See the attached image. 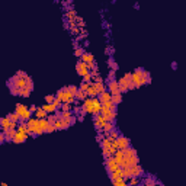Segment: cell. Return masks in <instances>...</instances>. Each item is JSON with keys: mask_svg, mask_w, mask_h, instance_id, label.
I'll use <instances>...</instances> for the list:
<instances>
[{"mask_svg": "<svg viewBox=\"0 0 186 186\" xmlns=\"http://www.w3.org/2000/svg\"><path fill=\"white\" fill-rule=\"evenodd\" d=\"M10 81H12V87H16V89H22V87H26L29 90L33 89L32 79L24 71H19L16 76H13Z\"/></svg>", "mask_w": 186, "mask_h": 186, "instance_id": "1", "label": "cell"}, {"mask_svg": "<svg viewBox=\"0 0 186 186\" xmlns=\"http://www.w3.org/2000/svg\"><path fill=\"white\" fill-rule=\"evenodd\" d=\"M83 111L87 113H92V115H97V113H100V109H102V103H100V100L96 97H86L84 100H83Z\"/></svg>", "mask_w": 186, "mask_h": 186, "instance_id": "2", "label": "cell"}, {"mask_svg": "<svg viewBox=\"0 0 186 186\" xmlns=\"http://www.w3.org/2000/svg\"><path fill=\"white\" fill-rule=\"evenodd\" d=\"M131 79H132V83H134L135 87H141V86H144V84H147V83L151 81L148 71H146V70H140V68L131 73Z\"/></svg>", "mask_w": 186, "mask_h": 186, "instance_id": "3", "label": "cell"}, {"mask_svg": "<svg viewBox=\"0 0 186 186\" xmlns=\"http://www.w3.org/2000/svg\"><path fill=\"white\" fill-rule=\"evenodd\" d=\"M100 144H102V150H103V156L106 159L113 156V153L118 150V146H116V140H112L111 137L105 135L103 138H100Z\"/></svg>", "mask_w": 186, "mask_h": 186, "instance_id": "4", "label": "cell"}, {"mask_svg": "<svg viewBox=\"0 0 186 186\" xmlns=\"http://www.w3.org/2000/svg\"><path fill=\"white\" fill-rule=\"evenodd\" d=\"M122 153H124V162H122L121 167H128V166H132V164H137L140 160H138V156H137V151L134 150V148H131V147H127V148H124L122 150Z\"/></svg>", "mask_w": 186, "mask_h": 186, "instance_id": "5", "label": "cell"}, {"mask_svg": "<svg viewBox=\"0 0 186 186\" xmlns=\"http://www.w3.org/2000/svg\"><path fill=\"white\" fill-rule=\"evenodd\" d=\"M122 173H124V178L125 179L140 178V176L144 175V170H143V167L137 163V164H132V166H128V167H124V169H122Z\"/></svg>", "mask_w": 186, "mask_h": 186, "instance_id": "6", "label": "cell"}, {"mask_svg": "<svg viewBox=\"0 0 186 186\" xmlns=\"http://www.w3.org/2000/svg\"><path fill=\"white\" fill-rule=\"evenodd\" d=\"M118 86H119V92L121 93H125L131 89H135L134 83H132V79H131V73H125L121 79L118 80Z\"/></svg>", "mask_w": 186, "mask_h": 186, "instance_id": "7", "label": "cell"}, {"mask_svg": "<svg viewBox=\"0 0 186 186\" xmlns=\"http://www.w3.org/2000/svg\"><path fill=\"white\" fill-rule=\"evenodd\" d=\"M57 99L61 102V103H71L73 105L74 100H76V97H74L73 93H70L67 87H63V89H60L57 92Z\"/></svg>", "mask_w": 186, "mask_h": 186, "instance_id": "8", "label": "cell"}, {"mask_svg": "<svg viewBox=\"0 0 186 186\" xmlns=\"http://www.w3.org/2000/svg\"><path fill=\"white\" fill-rule=\"evenodd\" d=\"M15 112L20 116V119L22 121H28L31 116H32V112H31V109L28 108L26 105H22V103H17L16 105V109H15Z\"/></svg>", "mask_w": 186, "mask_h": 186, "instance_id": "9", "label": "cell"}, {"mask_svg": "<svg viewBox=\"0 0 186 186\" xmlns=\"http://www.w3.org/2000/svg\"><path fill=\"white\" fill-rule=\"evenodd\" d=\"M47 125H48V119H47V118L36 119V122H35V128H33V135H41V134H44Z\"/></svg>", "mask_w": 186, "mask_h": 186, "instance_id": "10", "label": "cell"}, {"mask_svg": "<svg viewBox=\"0 0 186 186\" xmlns=\"http://www.w3.org/2000/svg\"><path fill=\"white\" fill-rule=\"evenodd\" d=\"M29 137V132L28 131H20V130H16L15 132V135L12 138V143H15V144H20V143H25L26 140Z\"/></svg>", "mask_w": 186, "mask_h": 186, "instance_id": "11", "label": "cell"}, {"mask_svg": "<svg viewBox=\"0 0 186 186\" xmlns=\"http://www.w3.org/2000/svg\"><path fill=\"white\" fill-rule=\"evenodd\" d=\"M58 118H61L63 121L65 122V125L67 127H70V125H73L74 122H76V118H74V115L71 111H61L60 113V116Z\"/></svg>", "mask_w": 186, "mask_h": 186, "instance_id": "12", "label": "cell"}, {"mask_svg": "<svg viewBox=\"0 0 186 186\" xmlns=\"http://www.w3.org/2000/svg\"><path fill=\"white\" fill-rule=\"evenodd\" d=\"M76 70H77V74L79 76H86L87 73H90V68H89V65L86 64V63H83V61H77V64H76Z\"/></svg>", "mask_w": 186, "mask_h": 186, "instance_id": "13", "label": "cell"}, {"mask_svg": "<svg viewBox=\"0 0 186 186\" xmlns=\"http://www.w3.org/2000/svg\"><path fill=\"white\" fill-rule=\"evenodd\" d=\"M106 169H108V172H109V173H112V172H115L116 169H119V163L115 160V157H113V156L108 157V160H106Z\"/></svg>", "mask_w": 186, "mask_h": 186, "instance_id": "14", "label": "cell"}, {"mask_svg": "<svg viewBox=\"0 0 186 186\" xmlns=\"http://www.w3.org/2000/svg\"><path fill=\"white\" fill-rule=\"evenodd\" d=\"M100 113L103 115V118H105L106 121L113 122V119L116 118V111H112V109H105V108H102V109H100Z\"/></svg>", "mask_w": 186, "mask_h": 186, "instance_id": "15", "label": "cell"}, {"mask_svg": "<svg viewBox=\"0 0 186 186\" xmlns=\"http://www.w3.org/2000/svg\"><path fill=\"white\" fill-rule=\"evenodd\" d=\"M116 146H118V150H124V148L130 147V140L124 135H119L116 138Z\"/></svg>", "mask_w": 186, "mask_h": 186, "instance_id": "16", "label": "cell"}, {"mask_svg": "<svg viewBox=\"0 0 186 186\" xmlns=\"http://www.w3.org/2000/svg\"><path fill=\"white\" fill-rule=\"evenodd\" d=\"M106 119L103 118V115L102 113H97V115H95V121H93V124H95V127H96L97 130H102V127L105 125Z\"/></svg>", "mask_w": 186, "mask_h": 186, "instance_id": "17", "label": "cell"}, {"mask_svg": "<svg viewBox=\"0 0 186 186\" xmlns=\"http://www.w3.org/2000/svg\"><path fill=\"white\" fill-rule=\"evenodd\" d=\"M97 96H99L97 99L100 100V103H105V102H109V100H111V97H112V93H111L109 90H103V92H102V93H99Z\"/></svg>", "mask_w": 186, "mask_h": 186, "instance_id": "18", "label": "cell"}, {"mask_svg": "<svg viewBox=\"0 0 186 186\" xmlns=\"http://www.w3.org/2000/svg\"><path fill=\"white\" fill-rule=\"evenodd\" d=\"M86 93H87V96L89 97H96L97 95H99V93H97L96 86H95L93 81H90L89 83V87H87V90H86Z\"/></svg>", "mask_w": 186, "mask_h": 186, "instance_id": "19", "label": "cell"}, {"mask_svg": "<svg viewBox=\"0 0 186 186\" xmlns=\"http://www.w3.org/2000/svg\"><path fill=\"white\" fill-rule=\"evenodd\" d=\"M10 125H12V121H10L9 116H3V118L0 119V128H2V131L10 128Z\"/></svg>", "mask_w": 186, "mask_h": 186, "instance_id": "20", "label": "cell"}, {"mask_svg": "<svg viewBox=\"0 0 186 186\" xmlns=\"http://www.w3.org/2000/svg\"><path fill=\"white\" fill-rule=\"evenodd\" d=\"M108 90L111 92V93H116V92H119V86H118V80H111L108 83Z\"/></svg>", "mask_w": 186, "mask_h": 186, "instance_id": "21", "label": "cell"}, {"mask_svg": "<svg viewBox=\"0 0 186 186\" xmlns=\"http://www.w3.org/2000/svg\"><path fill=\"white\" fill-rule=\"evenodd\" d=\"M33 113H35V118H36V119H41V118H47V116H48V113L44 111V108H42V106H41V108H36V109L33 111Z\"/></svg>", "mask_w": 186, "mask_h": 186, "instance_id": "22", "label": "cell"}, {"mask_svg": "<svg viewBox=\"0 0 186 186\" xmlns=\"http://www.w3.org/2000/svg\"><path fill=\"white\" fill-rule=\"evenodd\" d=\"M81 61H83V63H86V64L95 63V57H93V54H89V52H83V55H81Z\"/></svg>", "mask_w": 186, "mask_h": 186, "instance_id": "23", "label": "cell"}, {"mask_svg": "<svg viewBox=\"0 0 186 186\" xmlns=\"http://www.w3.org/2000/svg\"><path fill=\"white\" fill-rule=\"evenodd\" d=\"M111 102L115 103V105H119L122 102V93L121 92H116V93H113L112 97H111Z\"/></svg>", "mask_w": 186, "mask_h": 186, "instance_id": "24", "label": "cell"}, {"mask_svg": "<svg viewBox=\"0 0 186 186\" xmlns=\"http://www.w3.org/2000/svg\"><path fill=\"white\" fill-rule=\"evenodd\" d=\"M54 125H55V128H57V131L58 130H67L68 127L65 125V122L61 119V118H57L55 119V122H54Z\"/></svg>", "mask_w": 186, "mask_h": 186, "instance_id": "25", "label": "cell"}, {"mask_svg": "<svg viewBox=\"0 0 186 186\" xmlns=\"http://www.w3.org/2000/svg\"><path fill=\"white\" fill-rule=\"evenodd\" d=\"M42 108L47 113H54L57 111V106L54 103H45V105H42Z\"/></svg>", "mask_w": 186, "mask_h": 186, "instance_id": "26", "label": "cell"}, {"mask_svg": "<svg viewBox=\"0 0 186 186\" xmlns=\"http://www.w3.org/2000/svg\"><path fill=\"white\" fill-rule=\"evenodd\" d=\"M3 132H5L6 141H12V138H13V135H15L16 130H13V128H8V130H5V131H3Z\"/></svg>", "mask_w": 186, "mask_h": 186, "instance_id": "27", "label": "cell"}, {"mask_svg": "<svg viewBox=\"0 0 186 186\" xmlns=\"http://www.w3.org/2000/svg\"><path fill=\"white\" fill-rule=\"evenodd\" d=\"M112 183L115 186H127V183H128V182H127V179H125V178H118V179H113Z\"/></svg>", "mask_w": 186, "mask_h": 186, "instance_id": "28", "label": "cell"}, {"mask_svg": "<svg viewBox=\"0 0 186 186\" xmlns=\"http://www.w3.org/2000/svg\"><path fill=\"white\" fill-rule=\"evenodd\" d=\"M118 178H124V173H122V169L119 167V169H116L115 172H112L111 173V180H113V179H118Z\"/></svg>", "mask_w": 186, "mask_h": 186, "instance_id": "29", "label": "cell"}, {"mask_svg": "<svg viewBox=\"0 0 186 186\" xmlns=\"http://www.w3.org/2000/svg\"><path fill=\"white\" fill-rule=\"evenodd\" d=\"M93 83H95V86H96L97 93H102L103 90H106V86H105V83H103V80H100V81H93Z\"/></svg>", "mask_w": 186, "mask_h": 186, "instance_id": "30", "label": "cell"}, {"mask_svg": "<svg viewBox=\"0 0 186 186\" xmlns=\"http://www.w3.org/2000/svg\"><path fill=\"white\" fill-rule=\"evenodd\" d=\"M74 97H76V99H77V100H84V99H86V97H87V93H86V92H83V90H77V92H76V95H74Z\"/></svg>", "mask_w": 186, "mask_h": 186, "instance_id": "31", "label": "cell"}, {"mask_svg": "<svg viewBox=\"0 0 186 186\" xmlns=\"http://www.w3.org/2000/svg\"><path fill=\"white\" fill-rule=\"evenodd\" d=\"M113 128H115V127H113L112 122H111V121H106V122H105V125L102 127V131H103L105 134H108V132H109V131H112Z\"/></svg>", "mask_w": 186, "mask_h": 186, "instance_id": "32", "label": "cell"}, {"mask_svg": "<svg viewBox=\"0 0 186 186\" xmlns=\"http://www.w3.org/2000/svg\"><path fill=\"white\" fill-rule=\"evenodd\" d=\"M31 92H32V90L26 89V87H22V89H19V96L29 97V96H31Z\"/></svg>", "mask_w": 186, "mask_h": 186, "instance_id": "33", "label": "cell"}, {"mask_svg": "<svg viewBox=\"0 0 186 186\" xmlns=\"http://www.w3.org/2000/svg\"><path fill=\"white\" fill-rule=\"evenodd\" d=\"M102 108H105V109H112V111H116V105L112 103L111 100L109 102H105V103H102Z\"/></svg>", "mask_w": 186, "mask_h": 186, "instance_id": "34", "label": "cell"}, {"mask_svg": "<svg viewBox=\"0 0 186 186\" xmlns=\"http://www.w3.org/2000/svg\"><path fill=\"white\" fill-rule=\"evenodd\" d=\"M65 16H67V19H68L70 22H74V19H76V12H74V9H70Z\"/></svg>", "mask_w": 186, "mask_h": 186, "instance_id": "35", "label": "cell"}, {"mask_svg": "<svg viewBox=\"0 0 186 186\" xmlns=\"http://www.w3.org/2000/svg\"><path fill=\"white\" fill-rule=\"evenodd\" d=\"M106 135H108V137H111L112 140H116V138L119 137V132H118V131H116L115 128H113V130H112V131H109V132H108Z\"/></svg>", "mask_w": 186, "mask_h": 186, "instance_id": "36", "label": "cell"}, {"mask_svg": "<svg viewBox=\"0 0 186 186\" xmlns=\"http://www.w3.org/2000/svg\"><path fill=\"white\" fill-rule=\"evenodd\" d=\"M8 116H9V118H10V121H13V122H19V121H20V116H19V115H17L16 112L9 113Z\"/></svg>", "mask_w": 186, "mask_h": 186, "instance_id": "37", "label": "cell"}, {"mask_svg": "<svg viewBox=\"0 0 186 186\" xmlns=\"http://www.w3.org/2000/svg\"><path fill=\"white\" fill-rule=\"evenodd\" d=\"M54 131H57V128H55V125L54 124H51V122H48V125H47V128H45V132H54Z\"/></svg>", "mask_w": 186, "mask_h": 186, "instance_id": "38", "label": "cell"}, {"mask_svg": "<svg viewBox=\"0 0 186 186\" xmlns=\"http://www.w3.org/2000/svg\"><path fill=\"white\" fill-rule=\"evenodd\" d=\"M67 89H68V92H70V93L76 95V92L79 90V87H77V86H74V84H70V86H67Z\"/></svg>", "mask_w": 186, "mask_h": 186, "instance_id": "39", "label": "cell"}, {"mask_svg": "<svg viewBox=\"0 0 186 186\" xmlns=\"http://www.w3.org/2000/svg\"><path fill=\"white\" fill-rule=\"evenodd\" d=\"M61 111H71V103H61Z\"/></svg>", "mask_w": 186, "mask_h": 186, "instance_id": "40", "label": "cell"}, {"mask_svg": "<svg viewBox=\"0 0 186 186\" xmlns=\"http://www.w3.org/2000/svg\"><path fill=\"white\" fill-rule=\"evenodd\" d=\"M83 52H84V51H83V48H80V47H77V48L74 49V55L76 57H81Z\"/></svg>", "mask_w": 186, "mask_h": 186, "instance_id": "41", "label": "cell"}, {"mask_svg": "<svg viewBox=\"0 0 186 186\" xmlns=\"http://www.w3.org/2000/svg\"><path fill=\"white\" fill-rule=\"evenodd\" d=\"M92 80H93V77H92V73H87L86 76H83V81H86V83H90Z\"/></svg>", "mask_w": 186, "mask_h": 186, "instance_id": "42", "label": "cell"}, {"mask_svg": "<svg viewBox=\"0 0 186 186\" xmlns=\"http://www.w3.org/2000/svg\"><path fill=\"white\" fill-rule=\"evenodd\" d=\"M144 185H156V180H154L153 178H148V179H146V180H144Z\"/></svg>", "mask_w": 186, "mask_h": 186, "instance_id": "43", "label": "cell"}, {"mask_svg": "<svg viewBox=\"0 0 186 186\" xmlns=\"http://www.w3.org/2000/svg\"><path fill=\"white\" fill-rule=\"evenodd\" d=\"M54 99H55L54 95H47V96H45V102H47V103H52Z\"/></svg>", "mask_w": 186, "mask_h": 186, "instance_id": "44", "label": "cell"}, {"mask_svg": "<svg viewBox=\"0 0 186 186\" xmlns=\"http://www.w3.org/2000/svg\"><path fill=\"white\" fill-rule=\"evenodd\" d=\"M87 87H89V83H86V81H83L80 86H79V89L83 90V92H86V90H87Z\"/></svg>", "mask_w": 186, "mask_h": 186, "instance_id": "45", "label": "cell"}, {"mask_svg": "<svg viewBox=\"0 0 186 186\" xmlns=\"http://www.w3.org/2000/svg\"><path fill=\"white\" fill-rule=\"evenodd\" d=\"M47 119H48V122H51V124H54L57 119L55 115H51V113H48V116H47Z\"/></svg>", "mask_w": 186, "mask_h": 186, "instance_id": "46", "label": "cell"}, {"mask_svg": "<svg viewBox=\"0 0 186 186\" xmlns=\"http://www.w3.org/2000/svg\"><path fill=\"white\" fill-rule=\"evenodd\" d=\"M6 141V137H5V132H0V144Z\"/></svg>", "mask_w": 186, "mask_h": 186, "instance_id": "47", "label": "cell"}, {"mask_svg": "<svg viewBox=\"0 0 186 186\" xmlns=\"http://www.w3.org/2000/svg\"><path fill=\"white\" fill-rule=\"evenodd\" d=\"M52 103H54V105L57 106V108H60V106H61V102H60V100H58V99H54V100H52Z\"/></svg>", "mask_w": 186, "mask_h": 186, "instance_id": "48", "label": "cell"}, {"mask_svg": "<svg viewBox=\"0 0 186 186\" xmlns=\"http://www.w3.org/2000/svg\"><path fill=\"white\" fill-rule=\"evenodd\" d=\"M29 109H31V112H33V111L36 109V106H35V105H32V106H31V108H29Z\"/></svg>", "mask_w": 186, "mask_h": 186, "instance_id": "49", "label": "cell"}]
</instances>
